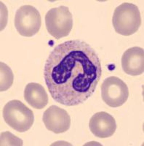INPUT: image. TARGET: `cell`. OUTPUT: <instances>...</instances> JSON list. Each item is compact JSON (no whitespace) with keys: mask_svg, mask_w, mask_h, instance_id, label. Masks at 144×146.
<instances>
[{"mask_svg":"<svg viewBox=\"0 0 144 146\" xmlns=\"http://www.w3.org/2000/svg\"><path fill=\"white\" fill-rule=\"evenodd\" d=\"M44 78L52 98L71 107L81 105L94 94L102 75L98 53L79 40L56 45L44 66Z\"/></svg>","mask_w":144,"mask_h":146,"instance_id":"obj_1","label":"cell"},{"mask_svg":"<svg viewBox=\"0 0 144 146\" xmlns=\"http://www.w3.org/2000/svg\"><path fill=\"white\" fill-rule=\"evenodd\" d=\"M115 32L123 36L134 35L141 25V13L135 5L124 2L116 7L112 18Z\"/></svg>","mask_w":144,"mask_h":146,"instance_id":"obj_2","label":"cell"},{"mask_svg":"<svg viewBox=\"0 0 144 146\" xmlns=\"http://www.w3.org/2000/svg\"><path fill=\"white\" fill-rule=\"evenodd\" d=\"M3 118L8 126L19 132H25L33 126L34 113L19 100H12L3 108Z\"/></svg>","mask_w":144,"mask_h":146,"instance_id":"obj_3","label":"cell"},{"mask_svg":"<svg viewBox=\"0 0 144 146\" xmlns=\"http://www.w3.org/2000/svg\"><path fill=\"white\" fill-rule=\"evenodd\" d=\"M45 25L48 33L57 40L68 36L73 27V16L68 7L50 9L45 15Z\"/></svg>","mask_w":144,"mask_h":146,"instance_id":"obj_4","label":"cell"},{"mask_svg":"<svg viewBox=\"0 0 144 146\" xmlns=\"http://www.w3.org/2000/svg\"><path fill=\"white\" fill-rule=\"evenodd\" d=\"M41 25V15L34 6L23 5L18 9L15 16V27L21 36H34L38 33Z\"/></svg>","mask_w":144,"mask_h":146,"instance_id":"obj_5","label":"cell"},{"mask_svg":"<svg viewBox=\"0 0 144 146\" xmlns=\"http://www.w3.org/2000/svg\"><path fill=\"white\" fill-rule=\"evenodd\" d=\"M101 96L106 105L111 108L121 107L127 102L129 89L120 78L111 76L105 79L101 86Z\"/></svg>","mask_w":144,"mask_h":146,"instance_id":"obj_6","label":"cell"},{"mask_svg":"<svg viewBox=\"0 0 144 146\" xmlns=\"http://www.w3.org/2000/svg\"><path fill=\"white\" fill-rule=\"evenodd\" d=\"M42 120L47 129L55 134H61L69 129L71 117L65 110L52 105L45 111Z\"/></svg>","mask_w":144,"mask_h":146,"instance_id":"obj_7","label":"cell"},{"mask_svg":"<svg viewBox=\"0 0 144 146\" xmlns=\"http://www.w3.org/2000/svg\"><path fill=\"white\" fill-rule=\"evenodd\" d=\"M89 126L93 135L99 138L110 137L116 130L115 118L106 112H99L93 115L89 120Z\"/></svg>","mask_w":144,"mask_h":146,"instance_id":"obj_8","label":"cell"},{"mask_svg":"<svg viewBox=\"0 0 144 146\" xmlns=\"http://www.w3.org/2000/svg\"><path fill=\"white\" fill-rule=\"evenodd\" d=\"M122 66L129 75H142L144 72V50L140 47H133L126 50L122 57Z\"/></svg>","mask_w":144,"mask_h":146,"instance_id":"obj_9","label":"cell"},{"mask_svg":"<svg viewBox=\"0 0 144 146\" xmlns=\"http://www.w3.org/2000/svg\"><path fill=\"white\" fill-rule=\"evenodd\" d=\"M24 99L30 106L41 110L48 103V96L44 87L37 83H29L24 90Z\"/></svg>","mask_w":144,"mask_h":146,"instance_id":"obj_10","label":"cell"},{"mask_svg":"<svg viewBox=\"0 0 144 146\" xmlns=\"http://www.w3.org/2000/svg\"><path fill=\"white\" fill-rule=\"evenodd\" d=\"M1 67V83H0V91H5L11 87L13 83V73L12 72L11 69L7 64L1 62L0 64Z\"/></svg>","mask_w":144,"mask_h":146,"instance_id":"obj_11","label":"cell"},{"mask_svg":"<svg viewBox=\"0 0 144 146\" xmlns=\"http://www.w3.org/2000/svg\"><path fill=\"white\" fill-rule=\"evenodd\" d=\"M1 145H23V141L11 133L6 131L1 135Z\"/></svg>","mask_w":144,"mask_h":146,"instance_id":"obj_12","label":"cell"}]
</instances>
